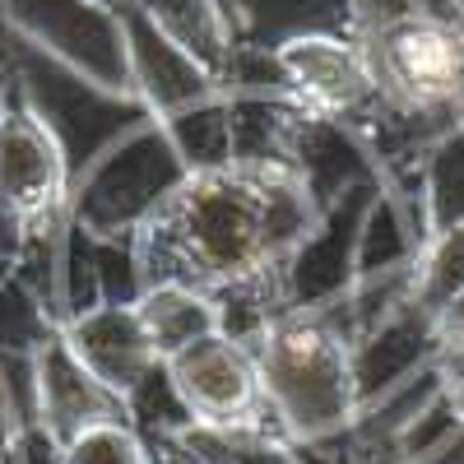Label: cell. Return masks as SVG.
Instances as JSON below:
<instances>
[{
    "instance_id": "21",
    "label": "cell",
    "mask_w": 464,
    "mask_h": 464,
    "mask_svg": "<svg viewBox=\"0 0 464 464\" xmlns=\"http://www.w3.org/2000/svg\"><path fill=\"white\" fill-rule=\"evenodd\" d=\"M455 293H464V223L437 232L413 260V302L432 321L455 302Z\"/></svg>"
},
{
    "instance_id": "9",
    "label": "cell",
    "mask_w": 464,
    "mask_h": 464,
    "mask_svg": "<svg viewBox=\"0 0 464 464\" xmlns=\"http://www.w3.org/2000/svg\"><path fill=\"white\" fill-rule=\"evenodd\" d=\"M121 33H126V61H130V93L149 107L153 121H168V116L196 107L205 98H218L223 84L214 74L196 61L186 56L168 33H159L140 5L121 0Z\"/></svg>"
},
{
    "instance_id": "17",
    "label": "cell",
    "mask_w": 464,
    "mask_h": 464,
    "mask_svg": "<svg viewBox=\"0 0 464 464\" xmlns=\"http://www.w3.org/2000/svg\"><path fill=\"white\" fill-rule=\"evenodd\" d=\"M135 312L159 348V358H177L181 348H190L196 339L218 330V312H214V297L200 288H186V284H153L140 293Z\"/></svg>"
},
{
    "instance_id": "14",
    "label": "cell",
    "mask_w": 464,
    "mask_h": 464,
    "mask_svg": "<svg viewBox=\"0 0 464 464\" xmlns=\"http://www.w3.org/2000/svg\"><path fill=\"white\" fill-rule=\"evenodd\" d=\"M288 168L297 172V181L306 186V196H312L316 209H330L353 186L381 181L372 159H367V149H362V140L343 121H334V116H316V111L297 116Z\"/></svg>"
},
{
    "instance_id": "26",
    "label": "cell",
    "mask_w": 464,
    "mask_h": 464,
    "mask_svg": "<svg viewBox=\"0 0 464 464\" xmlns=\"http://www.w3.org/2000/svg\"><path fill=\"white\" fill-rule=\"evenodd\" d=\"M459 428V413H455V404H450V395H441L437 404H428L418 418H413V428L400 437V446H395V464H422L428 459L450 432Z\"/></svg>"
},
{
    "instance_id": "35",
    "label": "cell",
    "mask_w": 464,
    "mask_h": 464,
    "mask_svg": "<svg viewBox=\"0 0 464 464\" xmlns=\"http://www.w3.org/2000/svg\"><path fill=\"white\" fill-rule=\"evenodd\" d=\"M14 432H10V418H5V400H0V441H10Z\"/></svg>"
},
{
    "instance_id": "33",
    "label": "cell",
    "mask_w": 464,
    "mask_h": 464,
    "mask_svg": "<svg viewBox=\"0 0 464 464\" xmlns=\"http://www.w3.org/2000/svg\"><path fill=\"white\" fill-rule=\"evenodd\" d=\"M14 107V84H10V65L0 56V121H5V111Z\"/></svg>"
},
{
    "instance_id": "10",
    "label": "cell",
    "mask_w": 464,
    "mask_h": 464,
    "mask_svg": "<svg viewBox=\"0 0 464 464\" xmlns=\"http://www.w3.org/2000/svg\"><path fill=\"white\" fill-rule=\"evenodd\" d=\"M279 65L288 80V98L302 111L334 116V121H348L376 93L358 37H297L279 52Z\"/></svg>"
},
{
    "instance_id": "7",
    "label": "cell",
    "mask_w": 464,
    "mask_h": 464,
    "mask_svg": "<svg viewBox=\"0 0 464 464\" xmlns=\"http://www.w3.org/2000/svg\"><path fill=\"white\" fill-rule=\"evenodd\" d=\"M181 400L190 404L196 422L205 428H242L260 409V367L246 343H232L227 334H205L177 358H168Z\"/></svg>"
},
{
    "instance_id": "1",
    "label": "cell",
    "mask_w": 464,
    "mask_h": 464,
    "mask_svg": "<svg viewBox=\"0 0 464 464\" xmlns=\"http://www.w3.org/2000/svg\"><path fill=\"white\" fill-rule=\"evenodd\" d=\"M316 214L293 168H223L186 177L130 242L144 288L218 293L279 275Z\"/></svg>"
},
{
    "instance_id": "38",
    "label": "cell",
    "mask_w": 464,
    "mask_h": 464,
    "mask_svg": "<svg viewBox=\"0 0 464 464\" xmlns=\"http://www.w3.org/2000/svg\"><path fill=\"white\" fill-rule=\"evenodd\" d=\"M102 5H111V10H121V0H102Z\"/></svg>"
},
{
    "instance_id": "18",
    "label": "cell",
    "mask_w": 464,
    "mask_h": 464,
    "mask_svg": "<svg viewBox=\"0 0 464 464\" xmlns=\"http://www.w3.org/2000/svg\"><path fill=\"white\" fill-rule=\"evenodd\" d=\"M232 111V168H288L293 126L302 107L293 98H227Z\"/></svg>"
},
{
    "instance_id": "20",
    "label": "cell",
    "mask_w": 464,
    "mask_h": 464,
    "mask_svg": "<svg viewBox=\"0 0 464 464\" xmlns=\"http://www.w3.org/2000/svg\"><path fill=\"white\" fill-rule=\"evenodd\" d=\"M418 190H422V205H428L432 237L464 223V121L432 144L428 163H422V177H418Z\"/></svg>"
},
{
    "instance_id": "39",
    "label": "cell",
    "mask_w": 464,
    "mask_h": 464,
    "mask_svg": "<svg viewBox=\"0 0 464 464\" xmlns=\"http://www.w3.org/2000/svg\"><path fill=\"white\" fill-rule=\"evenodd\" d=\"M0 43H5V19H0Z\"/></svg>"
},
{
    "instance_id": "36",
    "label": "cell",
    "mask_w": 464,
    "mask_h": 464,
    "mask_svg": "<svg viewBox=\"0 0 464 464\" xmlns=\"http://www.w3.org/2000/svg\"><path fill=\"white\" fill-rule=\"evenodd\" d=\"M0 464H19V459H14V446H10V441H5V450H0Z\"/></svg>"
},
{
    "instance_id": "12",
    "label": "cell",
    "mask_w": 464,
    "mask_h": 464,
    "mask_svg": "<svg viewBox=\"0 0 464 464\" xmlns=\"http://www.w3.org/2000/svg\"><path fill=\"white\" fill-rule=\"evenodd\" d=\"M441 353H446V339H441L437 321L422 312L418 302L400 306L395 316H385L376 330H367L353 348H348L358 409L381 400L385 391H395L400 381L418 376L422 367H432Z\"/></svg>"
},
{
    "instance_id": "22",
    "label": "cell",
    "mask_w": 464,
    "mask_h": 464,
    "mask_svg": "<svg viewBox=\"0 0 464 464\" xmlns=\"http://www.w3.org/2000/svg\"><path fill=\"white\" fill-rule=\"evenodd\" d=\"M126 413H130V428L140 437H181L186 428H196V413L181 400L168 362L149 367V376L126 395Z\"/></svg>"
},
{
    "instance_id": "11",
    "label": "cell",
    "mask_w": 464,
    "mask_h": 464,
    "mask_svg": "<svg viewBox=\"0 0 464 464\" xmlns=\"http://www.w3.org/2000/svg\"><path fill=\"white\" fill-rule=\"evenodd\" d=\"M37 395H43V428L61 446L80 441L93 428H116V422L130 428L126 400L74 358L65 334H56L37 348Z\"/></svg>"
},
{
    "instance_id": "15",
    "label": "cell",
    "mask_w": 464,
    "mask_h": 464,
    "mask_svg": "<svg viewBox=\"0 0 464 464\" xmlns=\"http://www.w3.org/2000/svg\"><path fill=\"white\" fill-rule=\"evenodd\" d=\"M232 33L242 47L284 52L297 37H358L353 0H237L232 5Z\"/></svg>"
},
{
    "instance_id": "5",
    "label": "cell",
    "mask_w": 464,
    "mask_h": 464,
    "mask_svg": "<svg viewBox=\"0 0 464 464\" xmlns=\"http://www.w3.org/2000/svg\"><path fill=\"white\" fill-rule=\"evenodd\" d=\"M0 19H5V33L84 70L89 80L116 93H130L121 14L102 0H0Z\"/></svg>"
},
{
    "instance_id": "23",
    "label": "cell",
    "mask_w": 464,
    "mask_h": 464,
    "mask_svg": "<svg viewBox=\"0 0 464 464\" xmlns=\"http://www.w3.org/2000/svg\"><path fill=\"white\" fill-rule=\"evenodd\" d=\"M61 325L14 275L0 279V353H37L47 339H56Z\"/></svg>"
},
{
    "instance_id": "19",
    "label": "cell",
    "mask_w": 464,
    "mask_h": 464,
    "mask_svg": "<svg viewBox=\"0 0 464 464\" xmlns=\"http://www.w3.org/2000/svg\"><path fill=\"white\" fill-rule=\"evenodd\" d=\"M159 126L168 130L177 159L186 163L190 177L232 168V111H227V93L205 98V102L168 116V121H159Z\"/></svg>"
},
{
    "instance_id": "4",
    "label": "cell",
    "mask_w": 464,
    "mask_h": 464,
    "mask_svg": "<svg viewBox=\"0 0 464 464\" xmlns=\"http://www.w3.org/2000/svg\"><path fill=\"white\" fill-rule=\"evenodd\" d=\"M186 163L159 121L130 130L70 186V218L93 237H135L186 181Z\"/></svg>"
},
{
    "instance_id": "31",
    "label": "cell",
    "mask_w": 464,
    "mask_h": 464,
    "mask_svg": "<svg viewBox=\"0 0 464 464\" xmlns=\"http://www.w3.org/2000/svg\"><path fill=\"white\" fill-rule=\"evenodd\" d=\"M437 330H441L450 353H464V293H455V302L437 316Z\"/></svg>"
},
{
    "instance_id": "13",
    "label": "cell",
    "mask_w": 464,
    "mask_h": 464,
    "mask_svg": "<svg viewBox=\"0 0 464 464\" xmlns=\"http://www.w3.org/2000/svg\"><path fill=\"white\" fill-rule=\"evenodd\" d=\"M61 334L74 348V358H80L102 385H111L121 400L149 376L153 362H163L135 306H93V312L61 325Z\"/></svg>"
},
{
    "instance_id": "28",
    "label": "cell",
    "mask_w": 464,
    "mask_h": 464,
    "mask_svg": "<svg viewBox=\"0 0 464 464\" xmlns=\"http://www.w3.org/2000/svg\"><path fill=\"white\" fill-rule=\"evenodd\" d=\"M10 446H14V459L19 464H65V446L43 428V422H33V428L14 432Z\"/></svg>"
},
{
    "instance_id": "27",
    "label": "cell",
    "mask_w": 464,
    "mask_h": 464,
    "mask_svg": "<svg viewBox=\"0 0 464 464\" xmlns=\"http://www.w3.org/2000/svg\"><path fill=\"white\" fill-rule=\"evenodd\" d=\"M28 223H24V214L10 205V196L0 190V279H10L14 269H19V256H24V246H28Z\"/></svg>"
},
{
    "instance_id": "40",
    "label": "cell",
    "mask_w": 464,
    "mask_h": 464,
    "mask_svg": "<svg viewBox=\"0 0 464 464\" xmlns=\"http://www.w3.org/2000/svg\"><path fill=\"white\" fill-rule=\"evenodd\" d=\"M0 450H5V441H0Z\"/></svg>"
},
{
    "instance_id": "25",
    "label": "cell",
    "mask_w": 464,
    "mask_h": 464,
    "mask_svg": "<svg viewBox=\"0 0 464 464\" xmlns=\"http://www.w3.org/2000/svg\"><path fill=\"white\" fill-rule=\"evenodd\" d=\"M65 464H149L144 441L135 428L116 422V428H93L80 441L65 446Z\"/></svg>"
},
{
    "instance_id": "6",
    "label": "cell",
    "mask_w": 464,
    "mask_h": 464,
    "mask_svg": "<svg viewBox=\"0 0 464 464\" xmlns=\"http://www.w3.org/2000/svg\"><path fill=\"white\" fill-rule=\"evenodd\" d=\"M376 190L381 181L353 186L343 200L321 209L316 223L306 227V237L293 246V256L279 269L288 312H325L330 302H339L358 284V237H362V218H367V205L376 200Z\"/></svg>"
},
{
    "instance_id": "2",
    "label": "cell",
    "mask_w": 464,
    "mask_h": 464,
    "mask_svg": "<svg viewBox=\"0 0 464 464\" xmlns=\"http://www.w3.org/2000/svg\"><path fill=\"white\" fill-rule=\"evenodd\" d=\"M0 56L10 65L14 102L56 140L61 159L70 168V186L80 181L111 144H121L130 130L153 121L149 107L135 93H116V89L89 80L84 70L47 56L43 47L24 43L14 33H5Z\"/></svg>"
},
{
    "instance_id": "37",
    "label": "cell",
    "mask_w": 464,
    "mask_h": 464,
    "mask_svg": "<svg viewBox=\"0 0 464 464\" xmlns=\"http://www.w3.org/2000/svg\"><path fill=\"white\" fill-rule=\"evenodd\" d=\"M218 5H223V10H227V19H232V5H237V0H218Z\"/></svg>"
},
{
    "instance_id": "24",
    "label": "cell",
    "mask_w": 464,
    "mask_h": 464,
    "mask_svg": "<svg viewBox=\"0 0 464 464\" xmlns=\"http://www.w3.org/2000/svg\"><path fill=\"white\" fill-rule=\"evenodd\" d=\"M0 400H5L10 432L43 422V395H37V353H0Z\"/></svg>"
},
{
    "instance_id": "8",
    "label": "cell",
    "mask_w": 464,
    "mask_h": 464,
    "mask_svg": "<svg viewBox=\"0 0 464 464\" xmlns=\"http://www.w3.org/2000/svg\"><path fill=\"white\" fill-rule=\"evenodd\" d=\"M0 190L28 227H52L70 218V168L56 140L19 102L0 121Z\"/></svg>"
},
{
    "instance_id": "34",
    "label": "cell",
    "mask_w": 464,
    "mask_h": 464,
    "mask_svg": "<svg viewBox=\"0 0 464 464\" xmlns=\"http://www.w3.org/2000/svg\"><path fill=\"white\" fill-rule=\"evenodd\" d=\"M450 404H455V413H459V422H464V367L459 372H450Z\"/></svg>"
},
{
    "instance_id": "3",
    "label": "cell",
    "mask_w": 464,
    "mask_h": 464,
    "mask_svg": "<svg viewBox=\"0 0 464 464\" xmlns=\"http://www.w3.org/2000/svg\"><path fill=\"white\" fill-rule=\"evenodd\" d=\"M256 367L260 395L293 446L334 437L358 418L348 343L316 312H288L269 325L256 348Z\"/></svg>"
},
{
    "instance_id": "30",
    "label": "cell",
    "mask_w": 464,
    "mask_h": 464,
    "mask_svg": "<svg viewBox=\"0 0 464 464\" xmlns=\"http://www.w3.org/2000/svg\"><path fill=\"white\" fill-rule=\"evenodd\" d=\"M140 441H144L149 464H209L205 455H196L186 446V437H140Z\"/></svg>"
},
{
    "instance_id": "29",
    "label": "cell",
    "mask_w": 464,
    "mask_h": 464,
    "mask_svg": "<svg viewBox=\"0 0 464 464\" xmlns=\"http://www.w3.org/2000/svg\"><path fill=\"white\" fill-rule=\"evenodd\" d=\"M404 10H409V19L464 33V0H404Z\"/></svg>"
},
{
    "instance_id": "32",
    "label": "cell",
    "mask_w": 464,
    "mask_h": 464,
    "mask_svg": "<svg viewBox=\"0 0 464 464\" xmlns=\"http://www.w3.org/2000/svg\"><path fill=\"white\" fill-rule=\"evenodd\" d=\"M422 464H464V422H459V428H455L428 459H422Z\"/></svg>"
},
{
    "instance_id": "16",
    "label": "cell",
    "mask_w": 464,
    "mask_h": 464,
    "mask_svg": "<svg viewBox=\"0 0 464 464\" xmlns=\"http://www.w3.org/2000/svg\"><path fill=\"white\" fill-rule=\"evenodd\" d=\"M130 5H140L153 28L168 33L186 56H196L223 84V70L232 61V47H237V33H232V19L218 0H130Z\"/></svg>"
}]
</instances>
